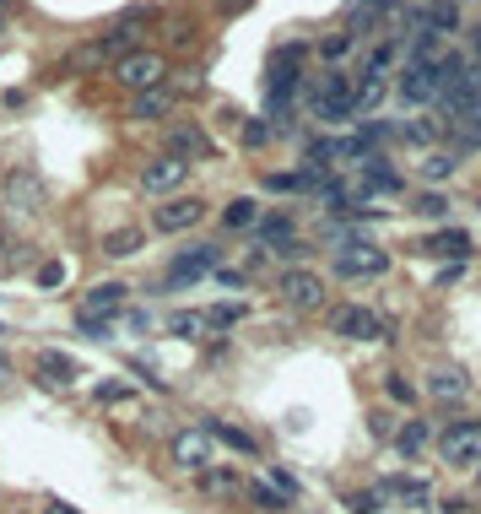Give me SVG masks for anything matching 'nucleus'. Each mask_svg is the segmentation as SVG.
I'll return each mask as SVG.
<instances>
[{"label":"nucleus","instance_id":"nucleus-1","mask_svg":"<svg viewBox=\"0 0 481 514\" xmlns=\"http://www.w3.org/2000/svg\"><path fill=\"white\" fill-rule=\"evenodd\" d=\"M314 120H325V125H341V120H352L357 114V82L352 76H341V71H330V76H319V87H314Z\"/></svg>","mask_w":481,"mask_h":514},{"label":"nucleus","instance_id":"nucleus-2","mask_svg":"<svg viewBox=\"0 0 481 514\" xmlns=\"http://www.w3.org/2000/svg\"><path fill=\"white\" fill-rule=\"evenodd\" d=\"M114 82L130 87V92H152L168 82V60L157 49H130L125 60H114Z\"/></svg>","mask_w":481,"mask_h":514},{"label":"nucleus","instance_id":"nucleus-3","mask_svg":"<svg viewBox=\"0 0 481 514\" xmlns=\"http://www.w3.org/2000/svg\"><path fill=\"white\" fill-rule=\"evenodd\" d=\"M276 293H282L287 309H303V314H314V309H325V276L309 271V266H292L282 271V282H276Z\"/></svg>","mask_w":481,"mask_h":514},{"label":"nucleus","instance_id":"nucleus-4","mask_svg":"<svg viewBox=\"0 0 481 514\" xmlns=\"http://www.w3.org/2000/svg\"><path fill=\"white\" fill-rule=\"evenodd\" d=\"M390 271V255H384L379 244L368 239H352L336 249V276H346V282H363V276H384Z\"/></svg>","mask_w":481,"mask_h":514},{"label":"nucleus","instance_id":"nucleus-5","mask_svg":"<svg viewBox=\"0 0 481 514\" xmlns=\"http://www.w3.org/2000/svg\"><path fill=\"white\" fill-rule=\"evenodd\" d=\"M438 455H444V466H476L481 460V423L476 417H460V423H449L438 433Z\"/></svg>","mask_w":481,"mask_h":514},{"label":"nucleus","instance_id":"nucleus-6","mask_svg":"<svg viewBox=\"0 0 481 514\" xmlns=\"http://www.w3.org/2000/svg\"><path fill=\"white\" fill-rule=\"evenodd\" d=\"M211 271H222V249L217 244H190V249H179V255H173L168 282L184 287V282H200V276H211Z\"/></svg>","mask_w":481,"mask_h":514},{"label":"nucleus","instance_id":"nucleus-7","mask_svg":"<svg viewBox=\"0 0 481 514\" xmlns=\"http://www.w3.org/2000/svg\"><path fill=\"white\" fill-rule=\"evenodd\" d=\"M184 179H190V163L173 157V152H157L152 163L141 168V190L146 195H173V190H184Z\"/></svg>","mask_w":481,"mask_h":514},{"label":"nucleus","instance_id":"nucleus-8","mask_svg":"<svg viewBox=\"0 0 481 514\" xmlns=\"http://www.w3.org/2000/svg\"><path fill=\"white\" fill-rule=\"evenodd\" d=\"M200 217H206V201H195V195H168L152 212V228L157 233H190Z\"/></svg>","mask_w":481,"mask_h":514},{"label":"nucleus","instance_id":"nucleus-9","mask_svg":"<svg viewBox=\"0 0 481 514\" xmlns=\"http://www.w3.org/2000/svg\"><path fill=\"white\" fill-rule=\"evenodd\" d=\"M168 460L179 471H206L211 466V433L206 428H179L168 444Z\"/></svg>","mask_w":481,"mask_h":514},{"label":"nucleus","instance_id":"nucleus-10","mask_svg":"<svg viewBox=\"0 0 481 514\" xmlns=\"http://www.w3.org/2000/svg\"><path fill=\"white\" fill-rule=\"evenodd\" d=\"M454 28H460V6L454 0H427L417 17H411V38H438L444 44Z\"/></svg>","mask_w":481,"mask_h":514},{"label":"nucleus","instance_id":"nucleus-11","mask_svg":"<svg viewBox=\"0 0 481 514\" xmlns=\"http://www.w3.org/2000/svg\"><path fill=\"white\" fill-rule=\"evenodd\" d=\"M330 331L346 336V341H379L384 336V320L373 309H363V303H346V309L330 314Z\"/></svg>","mask_w":481,"mask_h":514},{"label":"nucleus","instance_id":"nucleus-12","mask_svg":"<svg viewBox=\"0 0 481 514\" xmlns=\"http://www.w3.org/2000/svg\"><path fill=\"white\" fill-rule=\"evenodd\" d=\"M6 206L11 212H38V206H44V179H38L33 168H17V174L6 179Z\"/></svg>","mask_w":481,"mask_h":514},{"label":"nucleus","instance_id":"nucleus-13","mask_svg":"<svg viewBox=\"0 0 481 514\" xmlns=\"http://www.w3.org/2000/svg\"><path fill=\"white\" fill-rule=\"evenodd\" d=\"M400 98H406V103H433L438 98V71H433V65L406 60V71H400Z\"/></svg>","mask_w":481,"mask_h":514},{"label":"nucleus","instance_id":"nucleus-14","mask_svg":"<svg viewBox=\"0 0 481 514\" xmlns=\"http://www.w3.org/2000/svg\"><path fill=\"white\" fill-rule=\"evenodd\" d=\"M125 309V287L119 282H103V287H92V293L82 298V314H76V320H109V314H119Z\"/></svg>","mask_w":481,"mask_h":514},{"label":"nucleus","instance_id":"nucleus-15","mask_svg":"<svg viewBox=\"0 0 481 514\" xmlns=\"http://www.w3.org/2000/svg\"><path fill=\"white\" fill-rule=\"evenodd\" d=\"M168 114H173V87L168 82L130 98V120H168Z\"/></svg>","mask_w":481,"mask_h":514},{"label":"nucleus","instance_id":"nucleus-16","mask_svg":"<svg viewBox=\"0 0 481 514\" xmlns=\"http://www.w3.org/2000/svg\"><path fill=\"white\" fill-rule=\"evenodd\" d=\"M255 228H260V244H271L276 255H303V244H298V233H292L287 217H260Z\"/></svg>","mask_w":481,"mask_h":514},{"label":"nucleus","instance_id":"nucleus-17","mask_svg":"<svg viewBox=\"0 0 481 514\" xmlns=\"http://www.w3.org/2000/svg\"><path fill=\"white\" fill-rule=\"evenodd\" d=\"M449 136H454V147H460V152H476V147H481V98L471 103V109L454 114V120H449Z\"/></svg>","mask_w":481,"mask_h":514},{"label":"nucleus","instance_id":"nucleus-18","mask_svg":"<svg viewBox=\"0 0 481 514\" xmlns=\"http://www.w3.org/2000/svg\"><path fill=\"white\" fill-rule=\"evenodd\" d=\"M422 255H438V260H465V255H471V233H460V228L433 233V239L422 244Z\"/></svg>","mask_w":481,"mask_h":514},{"label":"nucleus","instance_id":"nucleus-19","mask_svg":"<svg viewBox=\"0 0 481 514\" xmlns=\"http://www.w3.org/2000/svg\"><path fill=\"white\" fill-rule=\"evenodd\" d=\"M168 152H173V157H184V163H190V157H206V152H211V141L200 136L195 125H173V130H168Z\"/></svg>","mask_w":481,"mask_h":514},{"label":"nucleus","instance_id":"nucleus-20","mask_svg":"<svg viewBox=\"0 0 481 514\" xmlns=\"http://www.w3.org/2000/svg\"><path fill=\"white\" fill-rule=\"evenodd\" d=\"M395 11H400V0H352V6H346V22H352V28H373L379 17H395Z\"/></svg>","mask_w":481,"mask_h":514},{"label":"nucleus","instance_id":"nucleus-21","mask_svg":"<svg viewBox=\"0 0 481 514\" xmlns=\"http://www.w3.org/2000/svg\"><path fill=\"white\" fill-rule=\"evenodd\" d=\"M200 487H206L211 498H238V493H244L238 471H227V466H206V471H200Z\"/></svg>","mask_w":481,"mask_h":514},{"label":"nucleus","instance_id":"nucleus-22","mask_svg":"<svg viewBox=\"0 0 481 514\" xmlns=\"http://www.w3.org/2000/svg\"><path fill=\"white\" fill-rule=\"evenodd\" d=\"M44 379H49V385H71L76 363L65 358V352H38V385H44Z\"/></svg>","mask_w":481,"mask_h":514},{"label":"nucleus","instance_id":"nucleus-23","mask_svg":"<svg viewBox=\"0 0 481 514\" xmlns=\"http://www.w3.org/2000/svg\"><path fill=\"white\" fill-rule=\"evenodd\" d=\"M384 493H395L411 514H422V504H427V482L422 477H395V482H384Z\"/></svg>","mask_w":481,"mask_h":514},{"label":"nucleus","instance_id":"nucleus-24","mask_svg":"<svg viewBox=\"0 0 481 514\" xmlns=\"http://www.w3.org/2000/svg\"><path fill=\"white\" fill-rule=\"evenodd\" d=\"M141 244H146L141 228H119V233H109V239H103V255H109V260H130Z\"/></svg>","mask_w":481,"mask_h":514},{"label":"nucleus","instance_id":"nucleus-25","mask_svg":"<svg viewBox=\"0 0 481 514\" xmlns=\"http://www.w3.org/2000/svg\"><path fill=\"white\" fill-rule=\"evenodd\" d=\"M427 390H433L438 401H460V395L471 390V385H465V374H460V368H438V374L427 379Z\"/></svg>","mask_w":481,"mask_h":514},{"label":"nucleus","instance_id":"nucleus-26","mask_svg":"<svg viewBox=\"0 0 481 514\" xmlns=\"http://www.w3.org/2000/svg\"><path fill=\"white\" fill-rule=\"evenodd\" d=\"M395 136L411 141V147H433V141L444 136V125H438V120H406V125L395 130Z\"/></svg>","mask_w":481,"mask_h":514},{"label":"nucleus","instance_id":"nucleus-27","mask_svg":"<svg viewBox=\"0 0 481 514\" xmlns=\"http://www.w3.org/2000/svg\"><path fill=\"white\" fill-rule=\"evenodd\" d=\"M200 428H206V433H211V439H222V444H233V450H238V455H255V439H249V433H244V428H233V423H200Z\"/></svg>","mask_w":481,"mask_h":514},{"label":"nucleus","instance_id":"nucleus-28","mask_svg":"<svg viewBox=\"0 0 481 514\" xmlns=\"http://www.w3.org/2000/svg\"><path fill=\"white\" fill-rule=\"evenodd\" d=\"M222 222H227V228H255V222H260V206L249 201V195H238V201L222 212Z\"/></svg>","mask_w":481,"mask_h":514},{"label":"nucleus","instance_id":"nucleus-29","mask_svg":"<svg viewBox=\"0 0 481 514\" xmlns=\"http://www.w3.org/2000/svg\"><path fill=\"white\" fill-rule=\"evenodd\" d=\"M249 504H255V509H265V514H282V509H287V498L276 493L271 482H255V487H249Z\"/></svg>","mask_w":481,"mask_h":514},{"label":"nucleus","instance_id":"nucleus-30","mask_svg":"<svg viewBox=\"0 0 481 514\" xmlns=\"http://www.w3.org/2000/svg\"><path fill=\"white\" fill-rule=\"evenodd\" d=\"M395 450L400 455H417V450H427V423H406L395 433Z\"/></svg>","mask_w":481,"mask_h":514},{"label":"nucleus","instance_id":"nucleus-31","mask_svg":"<svg viewBox=\"0 0 481 514\" xmlns=\"http://www.w3.org/2000/svg\"><path fill=\"white\" fill-rule=\"evenodd\" d=\"M92 395H98L103 406H119V401H136V390H130V379H103V385L92 390Z\"/></svg>","mask_w":481,"mask_h":514},{"label":"nucleus","instance_id":"nucleus-32","mask_svg":"<svg viewBox=\"0 0 481 514\" xmlns=\"http://www.w3.org/2000/svg\"><path fill=\"white\" fill-rule=\"evenodd\" d=\"M454 168H460V163H454V152H427V163H422V179H449L454 174Z\"/></svg>","mask_w":481,"mask_h":514},{"label":"nucleus","instance_id":"nucleus-33","mask_svg":"<svg viewBox=\"0 0 481 514\" xmlns=\"http://www.w3.org/2000/svg\"><path fill=\"white\" fill-rule=\"evenodd\" d=\"M200 320H206V331H227V325H238V320H244V309H238V303H222V309L200 314Z\"/></svg>","mask_w":481,"mask_h":514},{"label":"nucleus","instance_id":"nucleus-34","mask_svg":"<svg viewBox=\"0 0 481 514\" xmlns=\"http://www.w3.org/2000/svg\"><path fill=\"white\" fill-rule=\"evenodd\" d=\"M395 55H400L395 44H379V49H373V60H368V71H363V76H379V82H384V76H390V65H395Z\"/></svg>","mask_w":481,"mask_h":514},{"label":"nucleus","instance_id":"nucleus-35","mask_svg":"<svg viewBox=\"0 0 481 514\" xmlns=\"http://www.w3.org/2000/svg\"><path fill=\"white\" fill-rule=\"evenodd\" d=\"M379 98H384V82H379V76H363V82H357V114L373 109Z\"/></svg>","mask_w":481,"mask_h":514},{"label":"nucleus","instance_id":"nucleus-36","mask_svg":"<svg viewBox=\"0 0 481 514\" xmlns=\"http://www.w3.org/2000/svg\"><path fill=\"white\" fill-rule=\"evenodd\" d=\"M384 498H390V493H384V487H373V493H357L346 509H352V514H379V504H384Z\"/></svg>","mask_w":481,"mask_h":514},{"label":"nucleus","instance_id":"nucleus-37","mask_svg":"<svg viewBox=\"0 0 481 514\" xmlns=\"http://www.w3.org/2000/svg\"><path fill=\"white\" fill-rule=\"evenodd\" d=\"M168 331H173V336H195V331H206V320H200V314H173Z\"/></svg>","mask_w":481,"mask_h":514},{"label":"nucleus","instance_id":"nucleus-38","mask_svg":"<svg viewBox=\"0 0 481 514\" xmlns=\"http://www.w3.org/2000/svg\"><path fill=\"white\" fill-rule=\"evenodd\" d=\"M352 44H357V33H336V38H325V60H341V55H352Z\"/></svg>","mask_w":481,"mask_h":514},{"label":"nucleus","instance_id":"nucleus-39","mask_svg":"<svg viewBox=\"0 0 481 514\" xmlns=\"http://www.w3.org/2000/svg\"><path fill=\"white\" fill-rule=\"evenodd\" d=\"M417 212H422V217H449V201H444L438 190H427L422 201H417Z\"/></svg>","mask_w":481,"mask_h":514},{"label":"nucleus","instance_id":"nucleus-40","mask_svg":"<svg viewBox=\"0 0 481 514\" xmlns=\"http://www.w3.org/2000/svg\"><path fill=\"white\" fill-rule=\"evenodd\" d=\"M384 390H390V401H406V406L417 401V390L406 385V374H390V379H384Z\"/></svg>","mask_w":481,"mask_h":514},{"label":"nucleus","instance_id":"nucleus-41","mask_svg":"<svg viewBox=\"0 0 481 514\" xmlns=\"http://www.w3.org/2000/svg\"><path fill=\"white\" fill-rule=\"evenodd\" d=\"M265 141H271V125H265V120H249V125H244V147H265Z\"/></svg>","mask_w":481,"mask_h":514},{"label":"nucleus","instance_id":"nucleus-42","mask_svg":"<svg viewBox=\"0 0 481 514\" xmlns=\"http://www.w3.org/2000/svg\"><path fill=\"white\" fill-rule=\"evenodd\" d=\"M65 282V266L60 260H49V266H38V287H60Z\"/></svg>","mask_w":481,"mask_h":514},{"label":"nucleus","instance_id":"nucleus-43","mask_svg":"<svg viewBox=\"0 0 481 514\" xmlns=\"http://www.w3.org/2000/svg\"><path fill=\"white\" fill-rule=\"evenodd\" d=\"M76 325H82V331H87L92 341H103V336H109V325H98V320H76Z\"/></svg>","mask_w":481,"mask_h":514},{"label":"nucleus","instance_id":"nucleus-44","mask_svg":"<svg viewBox=\"0 0 481 514\" xmlns=\"http://www.w3.org/2000/svg\"><path fill=\"white\" fill-rule=\"evenodd\" d=\"M44 514H82V509H71L65 498H49V504H44Z\"/></svg>","mask_w":481,"mask_h":514},{"label":"nucleus","instance_id":"nucleus-45","mask_svg":"<svg viewBox=\"0 0 481 514\" xmlns=\"http://www.w3.org/2000/svg\"><path fill=\"white\" fill-rule=\"evenodd\" d=\"M471 49H476V60H481V28L471 33Z\"/></svg>","mask_w":481,"mask_h":514},{"label":"nucleus","instance_id":"nucleus-46","mask_svg":"<svg viewBox=\"0 0 481 514\" xmlns=\"http://www.w3.org/2000/svg\"><path fill=\"white\" fill-rule=\"evenodd\" d=\"M11 374V363H6V352H0V379H6Z\"/></svg>","mask_w":481,"mask_h":514},{"label":"nucleus","instance_id":"nucleus-47","mask_svg":"<svg viewBox=\"0 0 481 514\" xmlns=\"http://www.w3.org/2000/svg\"><path fill=\"white\" fill-rule=\"evenodd\" d=\"M11 6H17V0H0V17H6V11H11Z\"/></svg>","mask_w":481,"mask_h":514},{"label":"nucleus","instance_id":"nucleus-48","mask_svg":"<svg viewBox=\"0 0 481 514\" xmlns=\"http://www.w3.org/2000/svg\"><path fill=\"white\" fill-rule=\"evenodd\" d=\"M0 266H6V239H0Z\"/></svg>","mask_w":481,"mask_h":514},{"label":"nucleus","instance_id":"nucleus-49","mask_svg":"<svg viewBox=\"0 0 481 514\" xmlns=\"http://www.w3.org/2000/svg\"><path fill=\"white\" fill-rule=\"evenodd\" d=\"M0 44H6V17H0Z\"/></svg>","mask_w":481,"mask_h":514}]
</instances>
